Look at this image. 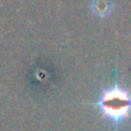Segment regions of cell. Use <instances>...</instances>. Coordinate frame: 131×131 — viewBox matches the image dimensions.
Listing matches in <instances>:
<instances>
[{"label":"cell","mask_w":131,"mask_h":131,"mask_svg":"<svg viewBox=\"0 0 131 131\" xmlns=\"http://www.w3.org/2000/svg\"><path fill=\"white\" fill-rule=\"evenodd\" d=\"M115 4L112 0H92L90 1V10L98 18H107L113 12Z\"/></svg>","instance_id":"7a4b0ae2"},{"label":"cell","mask_w":131,"mask_h":131,"mask_svg":"<svg viewBox=\"0 0 131 131\" xmlns=\"http://www.w3.org/2000/svg\"><path fill=\"white\" fill-rule=\"evenodd\" d=\"M84 104L97 107L102 117L110 121L116 130L131 117V92L120 85L117 78L113 85L102 90L97 101Z\"/></svg>","instance_id":"6da1fadb"}]
</instances>
